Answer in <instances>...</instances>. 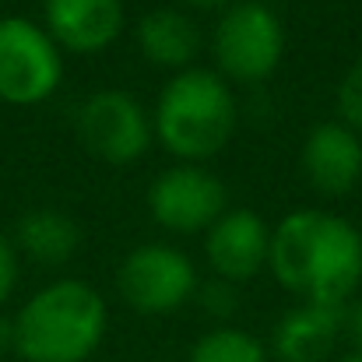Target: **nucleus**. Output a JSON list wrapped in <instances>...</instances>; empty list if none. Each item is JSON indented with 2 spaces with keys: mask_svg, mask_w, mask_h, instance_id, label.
I'll use <instances>...</instances> for the list:
<instances>
[{
  "mask_svg": "<svg viewBox=\"0 0 362 362\" xmlns=\"http://www.w3.org/2000/svg\"><path fill=\"white\" fill-rule=\"evenodd\" d=\"M267 267L303 303L345 306L362 281V233L334 211H292L271 229Z\"/></svg>",
  "mask_w": 362,
  "mask_h": 362,
  "instance_id": "1",
  "label": "nucleus"
},
{
  "mask_svg": "<svg viewBox=\"0 0 362 362\" xmlns=\"http://www.w3.org/2000/svg\"><path fill=\"white\" fill-rule=\"evenodd\" d=\"M110 327L106 299L81 278L39 288L14 317V352L21 362H88Z\"/></svg>",
  "mask_w": 362,
  "mask_h": 362,
  "instance_id": "2",
  "label": "nucleus"
},
{
  "mask_svg": "<svg viewBox=\"0 0 362 362\" xmlns=\"http://www.w3.org/2000/svg\"><path fill=\"white\" fill-rule=\"evenodd\" d=\"M151 130L180 162H204L218 155L236 130V95L211 67H187L158 92Z\"/></svg>",
  "mask_w": 362,
  "mask_h": 362,
  "instance_id": "3",
  "label": "nucleus"
},
{
  "mask_svg": "<svg viewBox=\"0 0 362 362\" xmlns=\"http://www.w3.org/2000/svg\"><path fill=\"white\" fill-rule=\"evenodd\" d=\"M285 57V25L264 0H236L211 28V60L226 81H264Z\"/></svg>",
  "mask_w": 362,
  "mask_h": 362,
  "instance_id": "4",
  "label": "nucleus"
},
{
  "mask_svg": "<svg viewBox=\"0 0 362 362\" xmlns=\"http://www.w3.org/2000/svg\"><path fill=\"white\" fill-rule=\"evenodd\" d=\"M64 81V57L49 32L28 18H0V99L39 106Z\"/></svg>",
  "mask_w": 362,
  "mask_h": 362,
  "instance_id": "5",
  "label": "nucleus"
},
{
  "mask_svg": "<svg viewBox=\"0 0 362 362\" xmlns=\"http://www.w3.org/2000/svg\"><path fill=\"white\" fill-rule=\"evenodd\" d=\"M117 288L130 310L144 317H162L197 296V267L180 246L141 243L123 257Z\"/></svg>",
  "mask_w": 362,
  "mask_h": 362,
  "instance_id": "6",
  "label": "nucleus"
},
{
  "mask_svg": "<svg viewBox=\"0 0 362 362\" xmlns=\"http://www.w3.org/2000/svg\"><path fill=\"white\" fill-rule=\"evenodd\" d=\"M226 211H229L226 183L197 162H180V165L158 173L148 187L151 222L176 236L208 233Z\"/></svg>",
  "mask_w": 362,
  "mask_h": 362,
  "instance_id": "7",
  "label": "nucleus"
},
{
  "mask_svg": "<svg viewBox=\"0 0 362 362\" xmlns=\"http://www.w3.org/2000/svg\"><path fill=\"white\" fill-rule=\"evenodd\" d=\"M74 130H78V141L85 144V151L110 165L137 162L155 137L151 117L123 88L92 92L74 117Z\"/></svg>",
  "mask_w": 362,
  "mask_h": 362,
  "instance_id": "8",
  "label": "nucleus"
},
{
  "mask_svg": "<svg viewBox=\"0 0 362 362\" xmlns=\"http://www.w3.org/2000/svg\"><path fill=\"white\" fill-rule=\"evenodd\" d=\"M306 183L324 197H345L362 180V137L341 120L317 123L299 151Z\"/></svg>",
  "mask_w": 362,
  "mask_h": 362,
  "instance_id": "9",
  "label": "nucleus"
},
{
  "mask_svg": "<svg viewBox=\"0 0 362 362\" xmlns=\"http://www.w3.org/2000/svg\"><path fill=\"white\" fill-rule=\"evenodd\" d=\"M271 253V226L250 211V208H229L208 233H204V257L222 281H250L260 267H267Z\"/></svg>",
  "mask_w": 362,
  "mask_h": 362,
  "instance_id": "10",
  "label": "nucleus"
},
{
  "mask_svg": "<svg viewBox=\"0 0 362 362\" xmlns=\"http://www.w3.org/2000/svg\"><path fill=\"white\" fill-rule=\"evenodd\" d=\"M46 32L71 53H99L123 32V0H42Z\"/></svg>",
  "mask_w": 362,
  "mask_h": 362,
  "instance_id": "11",
  "label": "nucleus"
},
{
  "mask_svg": "<svg viewBox=\"0 0 362 362\" xmlns=\"http://www.w3.org/2000/svg\"><path fill=\"white\" fill-rule=\"evenodd\" d=\"M341 341V306L299 303L281 313L271 331V356L278 362H324Z\"/></svg>",
  "mask_w": 362,
  "mask_h": 362,
  "instance_id": "12",
  "label": "nucleus"
},
{
  "mask_svg": "<svg viewBox=\"0 0 362 362\" xmlns=\"http://www.w3.org/2000/svg\"><path fill=\"white\" fill-rule=\"evenodd\" d=\"M137 49L148 64L180 74L201 53V28L180 7H155L137 21Z\"/></svg>",
  "mask_w": 362,
  "mask_h": 362,
  "instance_id": "13",
  "label": "nucleus"
},
{
  "mask_svg": "<svg viewBox=\"0 0 362 362\" xmlns=\"http://www.w3.org/2000/svg\"><path fill=\"white\" fill-rule=\"evenodd\" d=\"M14 240L18 250L39 264H49V267H60L67 264L78 246H81V226L64 215V211H53V208H35L28 215H21L18 229H14Z\"/></svg>",
  "mask_w": 362,
  "mask_h": 362,
  "instance_id": "14",
  "label": "nucleus"
},
{
  "mask_svg": "<svg viewBox=\"0 0 362 362\" xmlns=\"http://www.w3.org/2000/svg\"><path fill=\"white\" fill-rule=\"evenodd\" d=\"M187 362H271V352L240 327H215L197 338Z\"/></svg>",
  "mask_w": 362,
  "mask_h": 362,
  "instance_id": "15",
  "label": "nucleus"
},
{
  "mask_svg": "<svg viewBox=\"0 0 362 362\" xmlns=\"http://www.w3.org/2000/svg\"><path fill=\"white\" fill-rule=\"evenodd\" d=\"M338 113H341V123H349L362 137V60L345 71L338 85Z\"/></svg>",
  "mask_w": 362,
  "mask_h": 362,
  "instance_id": "16",
  "label": "nucleus"
},
{
  "mask_svg": "<svg viewBox=\"0 0 362 362\" xmlns=\"http://www.w3.org/2000/svg\"><path fill=\"white\" fill-rule=\"evenodd\" d=\"M197 299L201 306L211 313V317H229L236 306H240V292L233 281H222V278H211L204 285H197Z\"/></svg>",
  "mask_w": 362,
  "mask_h": 362,
  "instance_id": "17",
  "label": "nucleus"
},
{
  "mask_svg": "<svg viewBox=\"0 0 362 362\" xmlns=\"http://www.w3.org/2000/svg\"><path fill=\"white\" fill-rule=\"evenodd\" d=\"M14 285H18V250L0 233V306L11 299Z\"/></svg>",
  "mask_w": 362,
  "mask_h": 362,
  "instance_id": "18",
  "label": "nucleus"
},
{
  "mask_svg": "<svg viewBox=\"0 0 362 362\" xmlns=\"http://www.w3.org/2000/svg\"><path fill=\"white\" fill-rule=\"evenodd\" d=\"M341 338L352 345V352H362V296H352L341 306Z\"/></svg>",
  "mask_w": 362,
  "mask_h": 362,
  "instance_id": "19",
  "label": "nucleus"
},
{
  "mask_svg": "<svg viewBox=\"0 0 362 362\" xmlns=\"http://www.w3.org/2000/svg\"><path fill=\"white\" fill-rule=\"evenodd\" d=\"M4 352H14V317L0 313V356Z\"/></svg>",
  "mask_w": 362,
  "mask_h": 362,
  "instance_id": "20",
  "label": "nucleus"
},
{
  "mask_svg": "<svg viewBox=\"0 0 362 362\" xmlns=\"http://www.w3.org/2000/svg\"><path fill=\"white\" fill-rule=\"evenodd\" d=\"M183 4H190V7H229L236 0H183Z\"/></svg>",
  "mask_w": 362,
  "mask_h": 362,
  "instance_id": "21",
  "label": "nucleus"
},
{
  "mask_svg": "<svg viewBox=\"0 0 362 362\" xmlns=\"http://www.w3.org/2000/svg\"><path fill=\"white\" fill-rule=\"evenodd\" d=\"M334 362H362V352H349V356H341V359H334Z\"/></svg>",
  "mask_w": 362,
  "mask_h": 362,
  "instance_id": "22",
  "label": "nucleus"
}]
</instances>
